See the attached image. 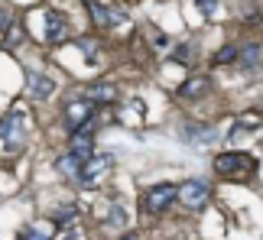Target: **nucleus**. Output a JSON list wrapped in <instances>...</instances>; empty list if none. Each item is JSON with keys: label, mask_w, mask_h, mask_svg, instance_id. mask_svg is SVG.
Segmentation results:
<instances>
[{"label": "nucleus", "mask_w": 263, "mask_h": 240, "mask_svg": "<svg viewBox=\"0 0 263 240\" xmlns=\"http://www.w3.org/2000/svg\"><path fill=\"white\" fill-rule=\"evenodd\" d=\"M0 139H4V153L7 156H16L20 149L26 146V139H29V120H26V114L20 111V107H13V111L4 114Z\"/></svg>", "instance_id": "nucleus-1"}, {"label": "nucleus", "mask_w": 263, "mask_h": 240, "mask_svg": "<svg viewBox=\"0 0 263 240\" xmlns=\"http://www.w3.org/2000/svg\"><path fill=\"white\" fill-rule=\"evenodd\" d=\"M257 169V159L250 156V153H237V149H231V153H218L215 156V172L218 175H250Z\"/></svg>", "instance_id": "nucleus-2"}, {"label": "nucleus", "mask_w": 263, "mask_h": 240, "mask_svg": "<svg viewBox=\"0 0 263 240\" xmlns=\"http://www.w3.org/2000/svg\"><path fill=\"white\" fill-rule=\"evenodd\" d=\"M208 198H211V185L205 178H189V182H182V188H179V202H182V208H189V211H201V208L208 205Z\"/></svg>", "instance_id": "nucleus-3"}, {"label": "nucleus", "mask_w": 263, "mask_h": 240, "mask_svg": "<svg viewBox=\"0 0 263 240\" xmlns=\"http://www.w3.org/2000/svg\"><path fill=\"white\" fill-rule=\"evenodd\" d=\"M179 198V188L173 185V182H159V185H153L146 192V198H143V208L149 214H163V211H169L173 208V202Z\"/></svg>", "instance_id": "nucleus-4"}, {"label": "nucleus", "mask_w": 263, "mask_h": 240, "mask_svg": "<svg viewBox=\"0 0 263 240\" xmlns=\"http://www.w3.org/2000/svg\"><path fill=\"white\" fill-rule=\"evenodd\" d=\"M110 163H114V159H110L107 153H95L82 166V172H78V185H82V188H95L101 178L110 172Z\"/></svg>", "instance_id": "nucleus-5"}, {"label": "nucleus", "mask_w": 263, "mask_h": 240, "mask_svg": "<svg viewBox=\"0 0 263 240\" xmlns=\"http://www.w3.org/2000/svg\"><path fill=\"white\" fill-rule=\"evenodd\" d=\"M91 120H95V104H91L88 97L65 104V127H68V133H78V130L88 127Z\"/></svg>", "instance_id": "nucleus-6"}, {"label": "nucleus", "mask_w": 263, "mask_h": 240, "mask_svg": "<svg viewBox=\"0 0 263 240\" xmlns=\"http://www.w3.org/2000/svg\"><path fill=\"white\" fill-rule=\"evenodd\" d=\"M46 39L52 46L68 39V23H65V16L59 13V10H46Z\"/></svg>", "instance_id": "nucleus-7"}, {"label": "nucleus", "mask_w": 263, "mask_h": 240, "mask_svg": "<svg viewBox=\"0 0 263 240\" xmlns=\"http://www.w3.org/2000/svg\"><path fill=\"white\" fill-rule=\"evenodd\" d=\"M26 91H29V97H36V101H46V97H52L55 82H52L49 75L29 72V75H26Z\"/></svg>", "instance_id": "nucleus-8"}, {"label": "nucleus", "mask_w": 263, "mask_h": 240, "mask_svg": "<svg viewBox=\"0 0 263 240\" xmlns=\"http://www.w3.org/2000/svg\"><path fill=\"white\" fill-rule=\"evenodd\" d=\"M85 97H88L91 104H114L117 88L110 85V82H95V85H88V88H85Z\"/></svg>", "instance_id": "nucleus-9"}, {"label": "nucleus", "mask_w": 263, "mask_h": 240, "mask_svg": "<svg viewBox=\"0 0 263 240\" xmlns=\"http://www.w3.org/2000/svg\"><path fill=\"white\" fill-rule=\"evenodd\" d=\"M215 130L205 127V124H185L182 127V139H189V143H215Z\"/></svg>", "instance_id": "nucleus-10"}, {"label": "nucleus", "mask_w": 263, "mask_h": 240, "mask_svg": "<svg viewBox=\"0 0 263 240\" xmlns=\"http://www.w3.org/2000/svg\"><path fill=\"white\" fill-rule=\"evenodd\" d=\"M208 78L205 75H195V78H189V82H182L179 85V97H185V101H189V97H201V94H205L208 91Z\"/></svg>", "instance_id": "nucleus-11"}, {"label": "nucleus", "mask_w": 263, "mask_h": 240, "mask_svg": "<svg viewBox=\"0 0 263 240\" xmlns=\"http://www.w3.org/2000/svg\"><path fill=\"white\" fill-rule=\"evenodd\" d=\"M55 237V224H26L20 231V240H52Z\"/></svg>", "instance_id": "nucleus-12"}, {"label": "nucleus", "mask_w": 263, "mask_h": 240, "mask_svg": "<svg viewBox=\"0 0 263 240\" xmlns=\"http://www.w3.org/2000/svg\"><path fill=\"white\" fill-rule=\"evenodd\" d=\"M260 58H263V49H260L257 43H250V46L240 49V65H244V68H257Z\"/></svg>", "instance_id": "nucleus-13"}, {"label": "nucleus", "mask_w": 263, "mask_h": 240, "mask_svg": "<svg viewBox=\"0 0 263 240\" xmlns=\"http://www.w3.org/2000/svg\"><path fill=\"white\" fill-rule=\"evenodd\" d=\"M237 58H240V49L237 46H224V49H218L215 65H228V62H237Z\"/></svg>", "instance_id": "nucleus-14"}, {"label": "nucleus", "mask_w": 263, "mask_h": 240, "mask_svg": "<svg viewBox=\"0 0 263 240\" xmlns=\"http://www.w3.org/2000/svg\"><path fill=\"white\" fill-rule=\"evenodd\" d=\"M78 214V205H62L59 211H52V224H68Z\"/></svg>", "instance_id": "nucleus-15"}, {"label": "nucleus", "mask_w": 263, "mask_h": 240, "mask_svg": "<svg viewBox=\"0 0 263 240\" xmlns=\"http://www.w3.org/2000/svg\"><path fill=\"white\" fill-rule=\"evenodd\" d=\"M173 58H176V62H189V46H179L173 52Z\"/></svg>", "instance_id": "nucleus-16"}, {"label": "nucleus", "mask_w": 263, "mask_h": 240, "mask_svg": "<svg viewBox=\"0 0 263 240\" xmlns=\"http://www.w3.org/2000/svg\"><path fill=\"white\" fill-rule=\"evenodd\" d=\"M120 240H140V234H124Z\"/></svg>", "instance_id": "nucleus-17"}]
</instances>
